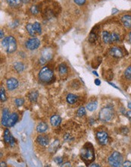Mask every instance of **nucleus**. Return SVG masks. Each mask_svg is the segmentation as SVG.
Segmentation results:
<instances>
[{"instance_id": "obj_27", "label": "nucleus", "mask_w": 131, "mask_h": 167, "mask_svg": "<svg viewBox=\"0 0 131 167\" xmlns=\"http://www.w3.org/2000/svg\"><path fill=\"white\" fill-rule=\"evenodd\" d=\"M26 28L27 30V32L29 33V34L31 35V36H35V34H36V31H35L34 27H33V24H27Z\"/></svg>"}, {"instance_id": "obj_28", "label": "nucleus", "mask_w": 131, "mask_h": 167, "mask_svg": "<svg viewBox=\"0 0 131 167\" xmlns=\"http://www.w3.org/2000/svg\"><path fill=\"white\" fill-rule=\"evenodd\" d=\"M0 99H1V102H5L7 99L5 93V90L2 86H1V88H0Z\"/></svg>"}, {"instance_id": "obj_9", "label": "nucleus", "mask_w": 131, "mask_h": 167, "mask_svg": "<svg viewBox=\"0 0 131 167\" xmlns=\"http://www.w3.org/2000/svg\"><path fill=\"white\" fill-rule=\"evenodd\" d=\"M3 137H4V141L6 144L11 145V147H14L15 144V139L14 138V137L11 135V132L9 131V129H5L4 131V135H3Z\"/></svg>"}, {"instance_id": "obj_10", "label": "nucleus", "mask_w": 131, "mask_h": 167, "mask_svg": "<svg viewBox=\"0 0 131 167\" xmlns=\"http://www.w3.org/2000/svg\"><path fill=\"white\" fill-rule=\"evenodd\" d=\"M6 87L9 91H14L18 87V80L15 78H9L6 81Z\"/></svg>"}, {"instance_id": "obj_31", "label": "nucleus", "mask_w": 131, "mask_h": 167, "mask_svg": "<svg viewBox=\"0 0 131 167\" xmlns=\"http://www.w3.org/2000/svg\"><path fill=\"white\" fill-rule=\"evenodd\" d=\"M124 76L127 80H131V66L127 67V69L125 70Z\"/></svg>"}, {"instance_id": "obj_1", "label": "nucleus", "mask_w": 131, "mask_h": 167, "mask_svg": "<svg viewBox=\"0 0 131 167\" xmlns=\"http://www.w3.org/2000/svg\"><path fill=\"white\" fill-rule=\"evenodd\" d=\"M80 157L86 165H88L95 160L94 148L90 143L84 144L80 150Z\"/></svg>"}, {"instance_id": "obj_3", "label": "nucleus", "mask_w": 131, "mask_h": 167, "mask_svg": "<svg viewBox=\"0 0 131 167\" xmlns=\"http://www.w3.org/2000/svg\"><path fill=\"white\" fill-rule=\"evenodd\" d=\"M99 119L101 120L102 121L106 122V121L112 120L113 116H114V109H113V107L109 106V105L105 106V108L102 109L101 111L99 112Z\"/></svg>"}, {"instance_id": "obj_19", "label": "nucleus", "mask_w": 131, "mask_h": 167, "mask_svg": "<svg viewBox=\"0 0 131 167\" xmlns=\"http://www.w3.org/2000/svg\"><path fill=\"white\" fill-rule=\"evenodd\" d=\"M47 129L48 125L45 122H40L37 127V131L38 133L45 132V131H47Z\"/></svg>"}, {"instance_id": "obj_14", "label": "nucleus", "mask_w": 131, "mask_h": 167, "mask_svg": "<svg viewBox=\"0 0 131 167\" xmlns=\"http://www.w3.org/2000/svg\"><path fill=\"white\" fill-rule=\"evenodd\" d=\"M9 117H10V113H9V109H8L7 108L3 109V110H2V125L7 127L8 120H9Z\"/></svg>"}, {"instance_id": "obj_42", "label": "nucleus", "mask_w": 131, "mask_h": 167, "mask_svg": "<svg viewBox=\"0 0 131 167\" xmlns=\"http://www.w3.org/2000/svg\"><path fill=\"white\" fill-rule=\"evenodd\" d=\"M89 166H91V167H93V166L99 167V166H100L98 165V164H96V163H93V164H91V165H89Z\"/></svg>"}, {"instance_id": "obj_21", "label": "nucleus", "mask_w": 131, "mask_h": 167, "mask_svg": "<svg viewBox=\"0 0 131 167\" xmlns=\"http://www.w3.org/2000/svg\"><path fill=\"white\" fill-rule=\"evenodd\" d=\"M97 38H98V33H97V30H96V28H94L91 31L90 34L89 36V41L90 43H94Z\"/></svg>"}, {"instance_id": "obj_17", "label": "nucleus", "mask_w": 131, "mask_h": 167, "mask_svg": "<svg viewBox=\"0 0 131 167\" xmlns=\"http://www.w3.org/2000/svg\"><path fill=\"white\" fill-rule=\"evenodd\" d=\"M78 100V97L75 94L73 93H69L68 95L67 96L66 100L67 102L69 104H74Z\"/></svg>"}, {"instance_id": "obj_23", "label": "nucleus", "mask_w": 131, "mask_h": 167, "mask_svg": "<svg viewBox=\"0 0 131 167\" xmlns=\"http://www.w3.org/2000/svg\"><path fill=\"white\" fill-rule=\"evenodd\" d=\"M7 2L11 7L17 8L20 6V5L21 3V0H7Z\"/></svg>"}, {"instance_id": "obj_8", "label": "nucleus", "mask_w": 131, "mask_h": 167, "mask_svg": "<svg viewBox=\"0 0 131 167\" xmlns=\"http://www.w3.org/2000/svg\"><path fill=\"white\" fill-rule=\"evenodd\" d=\"M96 139L98 142L102 145H105L108 141V135L105 131H98L96 133Z\"/></svg>"}, {"instance_id": "obj_2", "label": "nucleus", "mask_w": 131, "mask_h": 167, "mask_svg": "<svg viewBox=\"0 0 131 167\" xmlns=\"http://www.w3.org/2000/svg\"><path fill=\"white\" fill-rule=\"evenodd\" d=\"M2 46L8 53H12L17 49V43L16 40L11 36L5 37L2 40Z\"/></svg>"}, {"instance_id": "obj_29", "label": "nucleus", "mask_w": 131, "mask_h": 167, "mask_svg": "<svg viewBox=\"0 0 131 167\" xmlns=\"http://www.w3.org/2000/svg\"><path fill=\"white\" fill-rule=\"evenodd\" d=\"M86 109L84 107H80L79 109L77 112V115H78V117H83L84 115H86Z\"/></svg>"}, {"instance_id": "obj_44", "label": "nucleus", "mask_w": 131, "mask_h": 167, "mask_svg": "<svg viewBox=\"0 0 131 167\" xmlns=\"http://www.w3.org/2000/svg\"><path fill=\"white\" fill-rule=\"evenodd\" d=\"M127 106H128V108L130 109H131V103H128V105H127Z\"/></svg>"}, {"instance_id": "obj_41", "label": "nucleus", "mask_w": 131, "mask_h": 167, "mask_svg": "<svg viewBox=\"0 0 131 167\" xmlns=\"http://www.w3.org/2000/svg\"><path fill=\"white\" fill-rule=\"evenodd\" d=\"M62 166H71V163H69V162H67V163H65L63 165H61Z\"/></svg>"}, {"instance_id": "obj_20", "label": "nucleus", "mask_w": 131, "mask_h": 167, "mask_svg": "<svg viewBox=\"0 0 131 167\" xmlns=\"http://www.w3.org/2000/svg\"><path fill=\"white\" fill-rule=\"evenodd\" d=\"M102 40H103L104 43L105 44H112L111 41V33L108 31H103L102 32Z\"/></svg>"}, {"instance_id": "obj_22", "label": "nucleus", "mask_w": 131, "mask_h": 167, "mask_svg": "<svg viewBox=\"0 0 131 167\" xmlns=\"http://www.w3.org/2000/svg\"><path fill=\"white\" fill-rule=\"evenodd\" d=\"M14 68L15 69V71L17 72V73H21L24 71V66L23 65V63L19 62H17L14 64Z\"/></svg>"}, {"instance_id": "obj_34", "label": "nucleus", "mask_w": 131, "mask_h": 167, "mask_svg": "<svg viewBox=\"0 0 131 167\" xmlns=\"http://www.w3.org/2000/svg\"><path fill=\"white\" fill-rule=\"evenodd\" d=\"M54 161H55V163L58 164V165H61L63 162V160L61 157L60 156H58V157H55V158H54Z\"/></svg>"}, {"instance_id": "obj_39", "label": "nucleus", "mask_w": 131, "mask_h": 167, "mask_svg": "<svg viewBox=\"0 0 131 167\" xmlns=\"http://www.w3.org/2000/svg\"><path fill=\"white\" fill-rule=\"evenodd\" d=\"M127 127H124V128H122V130H121V132H122V134H124V135H127V133H128V131H125V130H127Z\"/></svg>"}, {"instance_id": "obj_45", "label": "nucleus", "mask_w": 131, "mask_h": 167, "mask_svg": "<svg viewBox=\"0 0 131 167\" xmlns=\"http://www.w3.org/2000/svg\"><path fill=\"white\" fill-rule=\"evenodd\" d=\"M3 36H4V33L2 32V30H1V37H1V38H2V37H3Z\"/></svg>"}, {"instance_id": "obj_11", "label": "nucleus", "mask_w": 131, "mask_h": 167, "mask_svg": "<svg viewBox=\"0 0 131 167\" xmlns=\"http://www.w3.org/2000/svg\"><path fill=\"white\" fill-rule=\"evenodd\" d=\"M109 54L114 58H121L124 56L122 50L119 47H112L110 49Z\"/></svg>"}, {"instance_id": "obj_4", "label": "nucleus", "mask_w": 131, "mask_h": 167, "mask_svg": "<svg viewBox=\"0 0 131 167\" xmlns=\"http://www.w3.org/2000/svg\"><path fill=\"white\" fill-rule=\"evenodd\" d=\"M54 78V73L49 67H43L39 73V79L43 83H50Z\"/></svg>"}, {"instance_id": "obj_25", "label": "nucleus", "mask_w": 131, "mask_h": 167, "mask_svg": "<svg viewBox=\"0 0 131 167\" xmlns=\"http://www.w3.org/2000/svg\"><path fill=\"white\" fill-rule=\"evenodd\" d=\"M120 40V35L118 34L116 32L111 33V41L112 43H116V42H119Z\"/></svg>"}, {"instance_id": "obj_18", "label": "nucleus", "mask_w": 131, "mask_h": 167, "mask_svg": "<svg viewBox=\"0 0 131 167\" xmlns=\"http://www.w3.org/2000/svg\"><path fill=\"white\" fill-rule=\"evenodd\" d=\"M28 98H29V100H30V102H37V98L39 97V93L37 92V91H30V93H28L27 95Z\"/></svg>"}, {"instance_id": "obj_36", "label": "nucleus", "mask_w": 131, "mask_h": 167, "mask_svg": "<svg viewBox=\"0 0 131 167\" xmlns=\"http://www.w3.org/2000/svg\"><path fill=\"white\" fill-rule=\"evenodd\" d=\"M123 166L125 167H131V162L130 161H125L124 163H123Z\"/></svg>"}, {"instance_id": "obj_38", "label": "nucleus", "mask_w": 131, "mask_h": 167, "mask_svg": "<svg viewBox=\"0 0 131 167\" xmlns=\"http://www.w3.org/2000/svg\"><path fill=\"white\" fill-rule=\"evenodd\" d=\"M94 82H95V84H96V86H99V85H101V81H100V80H99V79H98V78L95 80Z\"/></svg>"}, {"instance_id": "obj_24", "label": "nucleus", "mask_w": 131, "mask_h": 167, "mask_svg": "<svg viewBox=\"0 0 131 167\" xmlns=\"http://www.w3.org/2000/svg\"><path fill=\"white\" fill-rule=\"evenodd\" d=\"M58 72L60 73V74L63 75V74H65L68 73V67H67V65L64 63H61L58 66Z\"/></svg>"}, {"instance_id": "obj_5", "label": "nucleus", "mask_w": 131, "mask_h": 167, "mask_svg": "<svg viewBox=\"0 0 131 167\" xmlns=\"http://www.w3.org/2000/svg\"><path fill=\"white\" fill-rule=\"evenodd\" d=\"M108 163L111 166H120L123 164V156L119 152H113L108 158Z\"/></svg>"}, {"instance_id": "obj_46", "label": "nucleus", "mask_w": 131, "mask_h": 167, "mask_svg": "<svg viewBox=\"0 0 131 167\" xmlns=\"http://www.w3.org/2000/svg\"><path fill=\"white\" fill-rule=\"evenodd\" d=\"M93 74H96V75L98 76V74H97V73H96V72H93Z\"/></svg>"}, {"instance_id": "obj_26", "label": "nucleus", "mask_w": 131, "mask_h": 167, "mask_svg": "<svg viewBox=\"0 0 131 167\" xmlns=\"http://www.w3.org/2000/svg\"><path fill=\"white\" fill-rule=\"evenodd\" d=\"M97 102H90L88 104L86 105V109H88L89 111H90V112H92V111H95L97 109Z\"/></svg>"}, {"instance_id": "obj_15", "label": "nucleus", "mask_w": 131, "mask_h": 167, "mask_svg": "<svg viewBox=\"0 0 131 167\" xmlns=\"http://www.w3.org/2000/svg\"><path fill=\"white\" fill-rule=\"evenodd\" d=\"M120 21L124 24V26L127 28H131V15H125L121 17Z\"/></svg>"}, {"instance_id": "obj_7", "label": "nucleus", "mask_w": 131, "mask_h": 167, "mask_svg": "<svg viewBox=\"0 0 131 167\" xmlns=\"http://www.w3.org/2000/svg\"><path fill=\"white\" fill-rule=\"evenodd\" d=\"M52 58V52L49 49H45L43 50V52H42V56H41L40 59H39V62L43 65L45 62H47L49 60H51Z\"/></svg>"}, {"instance_id": "obj_16", "label": "nucleus", "mask_w": 131, "mask_h": 167, "mask_svg": "<svg viewBox=\"0 0 131 167\" xmlns=\"http://www.w3.org/2000/svg\"><path fill=\"white\" fill-rule=\"evenodd\" d=\"M61 122V118L58 115H54L50 118V123L54 127H57Z\"/></svg>"}, {"instance_id": "obj_13", "label": "nucleus", "mask_w": 131, "mask_h": 167, "mask_svg": "<svg viewBox=\"0 0 131 167\" xmlns=\"http://www.w3.org/2000/svg\"><path fill=\"white\" fill-rule=\"evenodd\" d=\"M37 141L41 146L45 147V146H47L49 143V138L47 135H39L37 137Z\"/></svg>"}, {"instance_id": "obj_40", "label": "nucleus", "mask_w": 131, "mask_h": 167, "mask_svg": "<svg viewBox=\"0 0 131 167\" xmlns=\"http://www.w3.org/2000/svg\"><path fill=\"white\" fill-rule=\"evenodd\" d=\"M127 40L129 42L130 44H131V32H130L128 34V36H127Z\"/></svg>"}, {"instance_id": "obj_30", "label": "nucleus", "mask_w": 131, "mask_h": 167, "mask_svg": "<svg viewBox=\"0 0 131 167\" xmlns=\"http://www.w3.org/2000/svg\"><path fill=\"white\" fill-rule=\"evenodd\" d=\"M33 27H34L36 33L39 34H40L41 33H42V28H41V25L39 22H35L34 24H33Z\"/></svg>"}, {"instance_id": "obj_37", "label": "nucleus", "mask_w": 131, "mask_h": 167, "mask_svg": "<svg viewBox=\"0 0 131 167\" xmlns=\"http://www.w3.org/2000/svg\"><path fill=\"white\" fill-rule=\"evenodd\" d=\"M126 116L129 119V121H131V111H128V112L126 113Z\"/></svg>"}, {"instance_id": "obj_32", "label": "nucleus", "mask_w": 131, "mask_h": 167, "mask_svg": "<svg viewBox=\"0 0 131 167\" xmlns=\"http://www.w3.org/2000/svg\"><path fill=\"white\" fill-rule=\"evenodd\" d=\"M15 105L17 106H21L24 103V100L23 98H16L15 100Z\"/></svg>"}, {"instance_id": "obj_6", "label": "nucleus", "mask_w": 131, "mask_h": 167, "mask_svg": "<svg viewBox=\"0 0 131 167\" xmlns=\"http://www.w3.org/2000/svg\"><path fill=\"white\" fill-rule=\"evenodd\" d=\"M40 45V41L37 37H33L30 38L25 43V46L29 50H35L39 47Z\"/></svg>"}, {"instance_id": "obj_43", "label": "nucleus", "mask_w": 131, "mask_h": 167, "mask_svg": "<svg viewBox=\"0 0 131 167\" xmlns=\"http://www.w3.org/2000/svg\"><path fill=\"white\" fill-rule=\"evenodd\" d=\"M30 0H21V2H23V3H25V4H27V3H29L30 2Z\"/></svg>"}, {"instance_id": "obj_12", "label": "nucleus", "mask_w": 131, "mask_h": 167, "mask_svg": "<svg viewBox=\"0 0 131 167\" xmlns=\"http://www.w3.org/2000/svg\"><path fill=\"white\" fill-rule=\"evenodd\" d=\"M17 121H18V114L17 113H11L8 120L7 127H13L15 124L17 123Z\"/></svg>"}, {"instance_id": "obj_33", "label": "nucleus", "mask_w": 131, "mask_h": 167, "mask_svg": "<svg viewBox=\"0 0 131 167\" xmlns=\"http://www.w3.org/2000/svg\"><path fill=\"white\" fill-rule=\"evenodd\" d=\"M30 12L33 15H37V14L39 13V9L38 7L36 6V5H33L30 8Z\"/></svg>"}, {"instance_id": "obj_35", "label": "nucleus", "mask_w": 131, "mask_h": 167, "mask_svg": "<svg viewBox=\"0 0 131 167\" xmlns=\"http://www.w3.org/2000/svg\"><path fill=\"white\" fill-rule=\"evenodd\" d=\"M74 2H75L76 4L78 5H83L85 4V2H86V0H74Z\"/></svg>"}]
</instances>
